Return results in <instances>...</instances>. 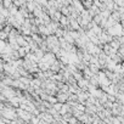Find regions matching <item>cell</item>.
<instances>
[{
	"label": "cell",
	"mask_w": 124,
	"mask_h": 124,
	"mask_svg": "<svg viewBox=\"0 0 124 124\" xmlns=\"http://www.w3.org/2000/svg\"><path fill=\"white\" fill-rule=\"evenodd\" d=\"M56 57H57V56H55V54H54L52 51H50V52H46V54L44 55V58H43V60H44V61H46L47 63L51 66V65L54 63V62L56 61Z\"/></svg>",
	"instance_id": "obj_1"
},
{
	"label": "cell",
	"mask_w": 124,
	"mask_h": 124,
	"mask_svg": "<svg viewBox=\"0 0 124 124\" xmlns=\"http://www.w3.org/2000/svg\"><path fill=\"white\" fill-rule=\"evenodd\" d=\"M117 52H118V54H119V55H120V56L124 58V45H123V44H122V46L118 49V51H117Z\"/></svg>",
	"instance_id": "obj_2"
},
{
	"label": "cell",
	"mask_w": 124,
	"mask_h": 124,
	"mask_svg": "<svg viewBox=\"0 0 124 124\" xmlns=\"http://www.w3.org/2000/svg\"><path fill=\"white\" fill-rule=\"evenodd\" d=\"M114 1L119 8H124V0H114Z\"/></svg>",
	"instance_id": "obj_3"
}]
</instances>
